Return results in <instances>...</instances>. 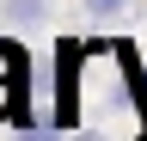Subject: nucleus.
<instances>
[{"mask_svg":"<svg viewBox=\"0 0 147 141\" xmlns=\"http://www.w3.org/2000/svg\"><path fill=\"white\" fill-rule=\"evenodd\" d=\"M80 61H86V49L74 43V37L55 43V111H49V123L61 135L80 129Z\"/></svg>","mask_w":147,"mask_h":141,"instance_id":"obj_1","label":"nucleus"},{"mask_svg":"<svg viewBox=\"0 0 147 141\" xmlns=\"http://www.w3.org/2000/svg\"><path fill=\"white\" fill-rule=\"evenodd\" d=\"M0 19L37 31V25H49V0H0Z\"/></svg>","mask_w":147,"mask_h":141,"instance_id":"obj_2","label":"nucleus"},{"mask_svg":"<svg viewBox=\"0 0 147 141\" xmlns=\"http://www.w3.org/2000/svg\"><path fill=\"white\" fill-rule=\"evenodd\" d=\"M129 6H135V0H80V12H86L92 25H117Z\"/></svg>","mask_w":147,"mask_h":141,"instance_id":"obj_3","label":"nucleus"},{"mask_svg":"<svg viewBox=\"0 0 147 141\" xmlns=\"http://www.w3.org/2000/svg\"><path fill=\"white\" fill-rule=\"evenodd\" d=\"M74 141H104V135H92V129H74Z\"/></svg>","mask_w":147,"mask_h":141,"instance_id":"obj_4","label":"nucleus"}]
</instances>
